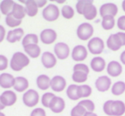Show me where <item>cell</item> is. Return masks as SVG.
<instances>
[{"label": "cell", "mask_w": 125, "mask_h": 116, "mask_svg": "<svg viewBox=\"0 0 125 116\" xmlns=\"http://www.w3.org/2000/svg\"><path fill=\"white\" fill-rule=\"evenodd\" d=\"M103 111L108 116H123L125 102L122 100H107L103 104Z\"/></svg>", "instance_id": "obj_1"}, {"label": "cell", "mask_w": 125, "mask_h": 116, "mask_svg": "<svg viewBox=\"0 0 125 116\" xmlns=\"http://www.w3.org/2000/svg\"><path fill=\"white\" fill-rule=\"evenodd\" d=\"M30 63L29 57L24 52L17 51L13 54L10 61V67L15 72H20L28 67Z\"/></svg>", "instance_id": "obj_2"}, {"label": "cell", "mask_w": 125, "mask_h": 116, "mask_svg": "<svg viewBox=\"0 0 125 116\" xmlns=\"http://www.w3.org/2000/svg\"><path fill=\"white\" fill-rule=\"evenodd\" d=\"M94 28L92 24L88 22H83L78 26L76 29V35L79 39L82 41H87L93 38Z\"/></svg>", "instance_id": "obj_3"}, {"label": "cell", "mask_w": 125, "mask_h": 116, "mask_svg": "<svg viewBox=\"0 0 125 116\" xmlns=\"http://www.w3.org/2000/svg\"><path fill=\"white\" fill-rule=\"evenodd\" d=\"M104 42L99 37H93L87 43V50L95 56L99 55L104 50Z\"/></svg>", "instance_id": "obj_4"}, {"label": "cell", "mask_w": 125, "mask_h": 116, "mask_svg": "<svg viewBox=\"0 0 125 116\" xmlns=\"http://www.w3.org/2000/svg\"><path fill=\"white\" fill-rule=\"evenodd\" d=\"M61 14V11L57 5L54 4H49L43 9L42 11V16L43 18L47 21H57L59 18Z\"/></svg>", "instance_id": "obj_5"}, {"label": "cell", "mask_w": 125, "mask_h": 116, "mask_svg": "<svg viewBox=\"0 0 125 116\" xmlns=\"http://www.w3.org/2000/svg\"><path fill=\"white\" fill-rule=\"evenodd\" d=\"M22 101L24 105L28 107H36L40 102V95L37 90L33 89H29L23 93Z\"/></svg>", "instance_id": "obj_6"}, {"label": "cell", "mask_w": 125, "mask_h": 116, "mask_svg": "<svg viewBox=\"0 0 125 116\" xmlns=\"http://www.w3.org/2000/svg\"><path fill=\"white\" fill-rule=\"evenodd\" d=\"M71 54L70 48L64 42H58L54 45V55L57 59L65 60Z\"/></svg>", "instance_id": "obj_7"}, {"label": "cell", "mask_w": 125, "mask_h": 116, "mask_svg": "<svg viewBox=\"0 0 125 116\" xmlns=\"http://www.w3.org/2000/svg\"><path fill=\"white\" fill-rule=\"evenodd\" d=\"M70 55L74 61L77 62H82L87 59V55H88V50L86 46L78 45L74 47Z\"/></svg>", "instance_id": "obj_8"}, {"label": "cell", "mask_w": 125, "mask_h": 116, "mask_svg": "<svg viewBox=\"0 0 125 116\" xmlns=\"http://www.w3.org/2000/svg\"><path fill=\"white\" fill-rule=\"evenodd\" d=\"M99 13L102 18L104 17V16H113V17H115L118 13V7L114 3H105L99 7Z\"/></svg>", "instance_id": "obj_9"}, {"label": "cell", "mask_w": 125, "mask_h": 116, "mask_svg": "<svg viewBox=\"0 0 125 116\" xmlns=\"http://www.w3.org/2000/svg\"><path fill=\"white\" fill-rule=\"evenodd\" d=\"M40 41H41L44 45H50L54 44V42L57 40V33L54 29L46 28V29H44L43 31L40 33Z\"/></svg>", "instance_id": "obj_10"}, {"label": "cell", "mask_w": 125, "mask_h": 116, "mask_svg": "<svg viewBox=\"0 0 125 116\" xmlns=\"http://www.w3.org/2000/svg\"><path fill=\"white\" fill-rule=\"evenodd\" d=\"M67 81L61 75H56L51 80V89L54 92H62L66 89Z\"/></svg>", "instance_id": "obj_11"}, {"label": "cell", "mask_w": 125, "mask_h": 116, "mask_svg": "<svg viewBox=\"0 0 125 116\" xmlns=\"http://www.w3.org/2000/svg\"><path fill=\"white\" fill-rule=\"evenodd\" d=\"M111 85H112L111 80L107 75L99 76L95 81V87L99 92L108 91L111 88Z\"/></svg>", "instance_id": "obj_12"}, {"label": "cell", "mask_w": 125, "mask_h": 116, "mask_svg": "<svg viewBox=\"0 0 125 116\" xmlns=\"http://www.w3.org/2000/svg\"><path fill=\"white\" fill-rule=\"evenodd\" d=\"M123 65L117 61H111L106 66V72L108 75L112 78L120 76L123 73Z\"/></svg>", "instance_id": "obj_13"}, {"label": "cell", "mask_w": 125, "mask_h": 116, "mask_svg": "<svg viewBox=\"0 0 125 116\" xmlns=\"http://www.w3.org/2000/svg\"><path fill=\"white\" fill-rule=\"evenodd\" d=\"M57 58L54 55V53H52L50 51H45L42 53L41 63L45 68L51 69V68H54L57 65Z\"/></svg>", "instance_id": "obj_14"}, {"label": "cell", "mask_w": 125, "mask_h": 116, "mask_svg": "<svg viewBox=\"0 0 125 116\" xmlns=\"http://www.w3.org/2000/svg\"><path fill=\"white\" fill-rule=\"evenodd\" d=\"M0 98H1L3 104L5 107H10V106H13L16 102V101H17V95L13 90H6L1 94Z\"/></svg>", "instance_id": "obj_15"}, {"label": "cell", "mask_w": 125, "mask_h": 116, "mask_svg": "<svg viewBox=\"0 0 125 116\" xmlns=\"http://www.w3.org/2000/svg\"><path fill=\"white\" fill-rule=\"evenodd\" d=\"M24 30L21 27L15 28V29L10 30L6 35V40L9 43L14 44L16 42H20L24 38Z\"/></svg>", "instance_id": "obj_16"}, {"label": "cell", "mask_w": 125, "mask_h": 116, "mask_svg": "<svg viewBox=\"0 0 125 116\" xmlns=\"http://www.w3.org/2000/svg\"><path fill=\"white\" fill-rule=\"evenodd\" d=\"M106 46L111 51H117L123 47V43L117 33H112L108 37L106 40Z\"/></svg>", "instance_id": "obj_17"}, {"label": "cell", "mask_w": 125, "mask_h": 116, "mask_svg": "<svg viewBox=\"0 0 125 116\" xmlns=\"http://www.w3.org/2000/svg\"><path fill=\"white\" fill-rule=\"evenodd\" d=\"M16 77L13 76L11 73H2L0 74V87L5 90H10L14 87Z\"/></svg>", "instance_id": "obj_18"}, {"label": "cell", "mask_w": 125, "mask_h": 116, "mask_svg": "<svg viewBox=\"0 0 125 116\" xmlns=\"http://www.w3.org/2000/svg\"><path fill=\"white\" fill-rule=\"evenodd\" d=\"M106 62L102 56H94L90 62V67L95 73H101L106 68Z\"/></svg>", "instance_id": "obj_19"}, {"label": "cell", "mask_w": 125, "mask_h": 116, "mask_svg": "<svg viewBox=\"0 0 125 116\" xmlns=\"http://www.w3.org/2000/svg\"><path fill=\"white\" fill-rule=\"evenodd\" d=\"M65 107H66V103H65V101L63 100V98L56 96L52 99L49 108L54 114H60L64 110Z\"/></svg>", "instance_id": "obj_20"}, {"label": "cell", "mask_w": 125, "mask_h": 116, "mask_svg": "<svg viewBox=\"0 0 125 116\" xmlns=\"http://www.w3.org/2000/svg\"><path fill=\"white\" fill-rule=\"evenodd\" d=\"M29 87V82L27 80V78L22 76H18L16 77V80H15V85H14V90L16 92L19 93H24L28 90Z\"/></svg>", "instance_id": "obj_21"}, {"label": "cell", "mask_w": 125, "mask_h": 116, "mask_svg": "<svg viewBox=\"0 0 125 116\" xmlns=\"http://www.w3.org/2000/svg\"><path fill=\"white\" fill-rule=\"evenodd\" d=\"M21 4H24L26 15L29 17H34L39 11V7L35 0H27V1H20Z\"/></svg>", "instance_id": "obj_22"}, {"label": "cell", "mask_w": 125, "mask_h": 116, "mask_svg": "<svg viewBox=\"0 0 125 116\" xmlns=\"http://www.w3.org/2000/svg\"><path fill=\"white\" fill-rule=\"evenodd\" d=\"M82 16H83L84 18H85L86 20H87V21H93V20H94L97 17L98 9H97V8H96V6L94 4L93 1H90V3L86 5V7L84 8Z\"/></svg>", "instance_id": "obj_23"}, {"label": "cell", "mask_w": 125, "mask_h": 116, "mask_svg": "<svg viewBox=\"0 0 125 116\" xmlns=\"http://www.w3.org/2000/svg\"><path fill=\"white\" fill-rule=\"evenodd\" d=\"M24 53L28 55L29 58L36 59L40 56L41 54V48L39 45H29L23 47Z\"/></svg>", "instance_id": "obj_24"}, {"label": "cell", "mask_w": 125, "mask_h": 116, "mask_svg": "<svg viewBox=\"0 0 125 116\" xmlns=\"http://www.w3.org/2000/svg\"><path fill=\"white\" fill-rule=\"evenodd\" d=\"M51 80L52 79L46 74H40L37 77L36 85L41 90H47L51 88Z\"/></svg>", "instance_id": "obj_25"}, {"label": "cell", "mask_w": 125, "mask_h": 116, "mask_svg": "<svg viewBox=\"0 0 125 116\" xmlns=\"http://www.w3.org/2000/svg\"><path fill=\"white\" fill-rule=\"evenodd\" d=\"M11 15H12L16 19L20 20V21H22L23 18H25V16H27L24 5L16 3L15 5H14V7H13Z\"/></svg>", "instance_id": "obj_26"}, {"label": "cell", "mask_w": 125, "mask_h": 116, "mask_svg": "<svg viewBox=\"0 0 125 116\" xmlns=\"http://www.w3.org/2000/svg\"><path fill=\"white\" fill-rule=\"evenodd\" d=\"M16 2L13 0H4L0 3V12L4 16H7L8 15L11 14L13 7H14Z\"/></svg>", "instance_id": "obj_27"}, {"label": "cell", "mask_w": 125, "mask_h": 116, "mask_svg": "<svg viewBox=\"0 0 125 116\" xmlns=\"http://www.w3.org/2000/svg\"><path fill=\"white\" fill-rule=\"evenodd\" d=\"M116 24V21L115 20V17L113 16H104L101 20V27L104 30L110 31L113 29Z\"/></svg>", "instance_id": "obj_28"}, {"label": "cell", "mask_w": 125, "mask_h": 116, "mask_svg": "<svg viewBox=\"0 0 125 116\" xmlns=\"http://www.w3.org/2000/svg\"><path fill=\"white\" fill-rule=\"evenodd\" d=\"M40 41V37L35 33H28L25 35L24 38L21 40V45L23 47L29 45H38Z\"/></svg>", "instance_id": "obj_29"}, {"label": "cell", "mask_w": 125, "mask_h": 116, "mask_svg": "<svg viewBox=\"0 0 125 116\" xmlns=\"http://www.w3.org/2000/svg\"><path fill=\"white\" fill-rule=\"evenodd\" d=\"M111 93L114 96H121L125 92V82L119 80L111 85Z\"/></svg>", "instance_id": "obj_30"}, {"label": "cell", "mask_w": 125, "mask_h": 116, "mask_svg": "<svg viewBox=\"0 0 125 116\" xmlns=\"http://www.w3.org/2000/svg\"><path fill=\"white\" fill-rule=\"evenodd\" d=\"M66 95L68 98H70L72 101L79 100L80 97L78 95V85L72 84V85H69L66 90Z\"/></svg>", "instance_id": "obj_31"}, {"label": "cell", "mask_w": 125, "mask_h": 116, "mask_svg": "<svg viewBox=\"0 0 125 116\" xmlns=\"http://www.w3.org/2000/svg\"><path fill=\"white\" fill-rule=\"evenodd\" d=\"M93 93V89L88 85H78V95L81 98H87Z\"/></svg>", "instance_id": "obj_32"}, {"label": "cell", "mask_w": 125, "mask_h": 116, "mask_svg": "<svg viewBox=\"0 0 125 116\" xmlns=\"http://www.w3.org/2000/svg\"><path fill=\"white\" fill-rule=\"evenodd\" d=\"M75 9L72 6L68 5V4H65L62 7L61 9V15L64 19L70 20L75 16Z\"/></svg>", "instance_id": "obj_33"}, {"label": "cell", "mask_w": 125, "mask_h": 116, "mask_svg": "<svg viewBox=\"0 0 125 116\" xmlns=\"http://www.w3.org/2000/svg\"><path fill=\"white\" fill-rule=\"evenodd\" d=\"M88 79V74L83 72H73L72 74V80L75 83L77 84H83Z\"/></svg>", "instance_id": "obj_34"}, {"label": "cell", "mask_w": 125, "mask_h": 116, "mask_svg": "<svg viewBox=\"0 0 125 116\" xmlns=\"http://www.w3.org/2000/svg\"><path fill=\"white\" fill-rule=\"evenodd\" d=\"M5 23H6V25L9 27L15 29V28L19 27L20 25L21 24V21L16 19V18H15L12 15L10 14L5 17Z\"/></svg>", "instance_id": "obj_35"}, {"label": "cell", "mask_w": 125, "mask_h": 116, "mask_svg": "<svg viewBox=\"0 0 125 116\" xmlns=\"http://www.w3.org/2000/svg\"><path fill=\"white\" fill-rule=\"evenodd\" d=\"M56 97V95L52 92H45L42 95L41 97V104L43 105V107H49L50 104L52 102V99Z\"/></svg>", "instance_id": "obj_36"}, {"label": "cell", "mask_w": 125, "mask_h": 116, "mask_svg": "<svg viewBox=\"0 0 125 116\" xmlns=\"http://www.w3.org/2000/svg\"><path fill=\"white\" fill-rule=\"evenodd\" d=\"M78 104L82 106L86 109L87 112H94V110H95V103L92 100H89V99L81 100Z\"/></svg>", "instance_id": "obj_37"}, {"label": "cell", "mask_w": 125, "mask_h": 116, "mask_svg": "<svg viewBox=\"0 0 125 116\" xmlns=\"http://www.w3.org/2000/svg\"><path fill=\"white\" fill-rule=\"evenodd\" d=\"M87 113L86 109L80 104L75 105L70 111V116H84Z\"/></svg>", "instance_id": "obj_38"}, {"label": "cell", "mask_w": 125, "mask_h": 116, "mask_svg": "<svg viewBox=\"0 0 125 116\" xmlns=\"http://www.w3.org/2000/svg\"><path fill=\"white\" fill-rule=\"evenodd\" d=\"M73 71L74 72H83V73H87V74H89L90 69H89L88 66H87V64L82 63V62H78L74 66Z\"/></svg>", "instance_id": "obj_39"}, {"label": "cell", "mask_w": 125, "mask_h": 116, "mask_svg": "<svg viewBox=\"0 0 125 116\" xmlns=\"http://www.w3.org/2000/svg\"><path fill=\"white\" fill-rule=\"evenodd\" d=\"M89 3H90V0H80V1H78L75 4V10L77 11V13L79 15H82L84 8Z\"/></svg>", "instance_id": "obj_40"}, {"label": "cell", "mask_w": 125, "mask_h": 116, "mask_svg": "<svg viewBox=\"0 0 125 116\" xmlns=\"http://www.w3.org/2000/svg\"><path fill=\"white\" fill-rule=\"evenodd\" d=\"M10 66V62L8 58L4 55H0V71H4Z\"/></svg>", "instance_id": "obj_41"}, {"label": "cell", "mask_w": 125, "mask_h": 116, "mask_svg": "<svg viewBox=\"0 0 125 116\" xmlns=\"http://www.w3.org/2000/svg\"><path fill=\"white\" fill-rule=\"evenodd\" d=\"M30 116H46V112L43 107H35L31 112Z\"/></svg>", "instance_id": "obj_42"}, {"label": "cell", "mask_w": 125, "mask_h": 116, "mask_svg": "<svg viewBox=\"0 0 125 116\" xmlns=\"http://www.w3.org/2000/svg\"><path fill=\"white\" fill-rule=\"evenodd\" d=\"M116 27L122 32H125V15L121 16L116 21Z\"/></svg>", "instance_id": "obj_43"}, {"label": "cell", "mask_w": 125, "mask_h": 116, "mask_svg": "<svg viewBox=\"0 0 125 116\" xmlns=\"http://www.w3.org/2000/svg\"><path fill=\"white\" fill-rule=\"evenodd\" d=\"M6 29L3 25H0V43H2L6 38Z\"/></svg>", "instance_id": "obj_44"}, {"label": "cell", "mask_w": 125, "mask_h": 116, "mask_svg": "<svg viewBox=\"0 0 125 116\" xmlns=\"http://www.w3.org/2000/svg\"><path fill=\"white\" fill-rule=\"evenodd\" d=\"M35 1H36V4L38 5L39 9L40 8H45L47 5L46 0H35Z\"/></svg>", "instance_id": "obj_45"}, {"label": "cell", "mask_w": 125, "mask_h": 116, "mask_svg": "<svg viewBox=\"0 0 125 116\" xmlns=\"http://www.w3.org/2000/svg\"><path fill=\"white\" fill-rule=\"evenodd\" d=\"M117 35L119 36L120 39H121L122 43H123V46H125V32H118Z\"/></svg>", "instance_id": "obj_46"}, {"label": "cell", "mask_w": 125, "mask_h": 116, "mask_svg": "<svg viewBox=\"0 0 125 116\" xmlns=\"http://www.w3.org/2000/svg\"><path fill=\"white\" fill-rule=\"evenodd\" d=\"M120 62L122 65H125V50H123L120 55Z\"/></svg>", "instance_id": "obj_47"}, {"label": "cell", "mask_w": 125, "mask_h": 116, "mask_svg": "<svg viewBox=\"0 0 125 116\" xmlns=\"http://www.w3.org/2000/svg\"><path fill=\"white\" fill-rule=\"evenodd\" d=\"M84 116H98V114L94 112H87Z\"/></svg>", "instance_id": "obj_48"}, {"label": "cell", "mask_w": 125, "mask_h": 116, "mask_svg": "<svg viewBox=\"0 0 125 116\" xmlns=\"http://www.w3.org/2000/svg\"><path fill=\"white\" fill-rule=\"evenodd\" d=\"M4 108H5V106L3 104L2 101H1V98H0V112H2V110H4Z\"/></svg>", "instance_id": "obj_49"}, {"label": "cell", "mask_w": 125, "mask_h": 116, "mask_svg": "<svg viewBox=\"0 0 125 116\" xmlns=\"http://www.w3.org/2000/svg\"><path fill=\"white\" fill-rule=\"evenodd\" d=\"M122 9H123V10L125 12V0L122 2Z\"/></svg>", "instance_id": "obj_50"}, {"label": "cell", "mask_w": 125, "mask_h": 116, "mask_svg": "<svg viewBox=\"0 0 125 116\" xmlns=\"http://www.w3.org/2000/svg\"><path fill=\"white\" fill-rule=\"evenodd\" d=\"M0 116H6V115L3 112H0Z\"/></svg>", "instance_id": "obj_51"}, {"label": "cell", "mask_w": 125, "mask_h": 116, "mask_svg": "<svg viewBox=\"0 0 125 116\" xmlns=\"http://www.w3.org/2000/svg\"><path fill=\"white\" fill-rule=\"evenodd\" d=\"M57 3H58V4H63L64 1H57Z\"/></svg>", "instance_id": "obj_52"}, {"label": "cell", "mask_w": 125, "mask_h": 116, "mask_svg": "<svg viewBox=\"0 0 125 116\" xmlns=\"http://www.w3.org/2000/svg\"><path fill=\"white\" fill-rule=\"evenodd\" d=\"M0 19H1V15H0Z\"/></svg>", "instance_id": "obj_53"}, {"label": "cell", "mask_w": 125, "mask_h": 116, "mask_svg": "<svg viewBox=\"0 0 125 116\" xmlns=\"http://www.w3.org/2000/svg\"><path fill=\"white\" fill-rule=\"evenodd\" d=\"M123 116H125V115H123Z\"/></svg>", "instance_id": "obj_54"}]
</instances>
